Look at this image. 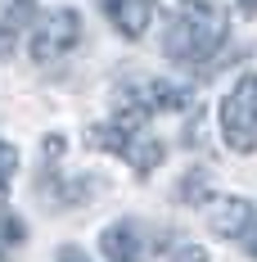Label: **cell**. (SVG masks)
<instances>
[{
  "mask_svg": "<svg viewBox=\"0 0 257 262\" xmlns=\"http://www.w3.org/2000/svg\"><path fill=\"white\" fill-rule=\"evenodd\" d=\"M100 5L108 14V23L118 27L122 36H131V41H140L149 18H154V0H100Z\"/></svg>",
  "mask_w": 257,
  "mask_h": 262,
  "instance_id": "8992f818",
  "label": "cell"
},
{
  "mask_svg": "<svg viewBox=\"0 0 257 262\" xmlns=\"http://www.w3.org/2000/svg\"><path fill=\"white\" fill-rule=\"evenodd\" d=\"M162 158H167V145L154 140V136H135V145L127 149V163L135 167V177H140V181H149V177H154V167L162 163Z\"/></svg>",
  "mask_w": 257,
  "mask_h": 262,
  "instance_id": "ba28073f",
  "label": "cell"
},
{
  "mask_svg": "<svg viewBox=\"0 0 257 262\" xmlns=\"http://www.w3.org/2000/svg\"><path fill=\"white\" fill-rule=\"evenodd\" d=\"M9 5H14V23H18L23 14H32V9H36V0H9Z\"/></svg>",
  "mask_w": 257,
  "mask_h": 262,
  "instance_id": "2e32d148",
  "label": "cell"
},
{
  "mask_svg": "<svg viewBox=\"0 0 257 262\" xmlns=\"http://www.w3.org/2000/svg\"><path fill=\"white\" fill-rule=\"evenodd\" d=\"M253 217H257V204L239 199V194H217V199H207V212H203L207 231L221 239H244Z\"/></svg>",
  "mask_w": 257,
  "mask_h": 262,
  "instance_id": "277c9868",
  "label": "cell"
},
{
  "mask_svg": "<svg viewBox=\"0 0 257 262\" xmlns=\"http://www.w3.org/2000/svg\"><path fill=\"white\" fill-rule=\"evenodd\" d=\"M0 262H5V253H0Z\"/></svg>",
  "mask_w": 257,
  "mask_h": 262,
  "instance_id": "ffe728a7",
  "label": "cell"
},
{
  "mask_svg": "<svg viewBox=\"0 0 257 262\" xmlns=\"http://www.w3.org/2000/svg\"><path fill=\"white\" fill-rule=\"evenodd\" d=\"M18 46V23L14 18H0V59H9Z\"/></svg>",
  "mask_w": 257,
  "mask_h": 262,
  "instance_id": "7c38bea8",
  "label": "cell"
},
{
  "mask_svg": "<svg viewBox=\"0 0 257 262\" xmlns=\"http://www.w3.org/2000/svg\"><path fill=\"white\" fill-rule=\"evenodd\" d=\"M221 136L235 154L257 149V77H239L221 100Z\"/></svg>",
  "mask_w": 257,
  "mask_h": 262,
  "instance_id": "7a4b0ae2",
  "label": "cell"
},
{
  "mask_svg": "<svg viewBox=\"0 0 257 262\" xmlns=\"http://www.w3.org/2000/svg\"><path fill=\"white\" fill-rule=\"evenodd\" d=\"M0 235H5V244H23V239H27V226L18 222V217L5 212V217H0Z\"/></svg>",
  "mask_w": 257,
  "mask_h": 262,
  "instance_id": "4fadbf2b",
  "label": "cell"
},
{
  "mask_svg": "<svg viewBox=\"0 0 257 262\" xmlns=\"http://www.w3.org/2000/svg\"><path fill=\"white\" fill-rule=\"evenodd\" d=\"M90 149H104V154H118V158H127V149L135 145V136H127L122 127H113V122H100V127H90Z\"/></svg>",
  "mask_w": 257,
  "mask_h": 262,
  "instance_id": "9c48e42d",
  "label": "cell"
},
{
  "mask_svg": "<svg viewBox=\"0 0 257 262\" xmlns=\"http://www.w3.org/2000/svg\"><path fill=\"white\" fill-rule=\"evenodd\" d=\"M45 158H63V136H45Z\"/></svg>",
  "mask_w": 257,
  "mask_h": 262,
  "instance_id": "9a60e30c",
  "label": "cell"
},
{
  "mask_svg": "<svg viewBox=\"0 0 257 262\" xmlns=\"http://www.w3.org/2000/svg\"><path fill=\"white\" fill-rule=\"evenodd\" d=\"M140 100L149 104V113H185V108H190V91H185V86H172V81H162V77H154V81L140 86Z\"/></svg>",
  "mask_w": 257,
  "mask_h": 262,
  "instance_id": "52a82bcc",
  "label": "cell"
},
{
  "mask_svg": "<svg viewBox=\"0 0 257 262\" xmlns=\"http://www.w3.org/2000/svg\"><path fill=\"white\" fill-rule=\"evenodd\" d=\"M176 262H212V258H207L203 249H194V244H185V249L176 253Z\"/></svg>",
  "mask_w": 257,
  "mask_h": 262,
  "instance_id": "5bb4252c",
  "label": "cell"
},
{
  "mask_svg": "<svg viewBox=\"0 0 257 262\" xmlns=\"http://www.w3.org/2000/svg\"><path fill=\"white\" fill-rule=\"evenodd\" d=\"M235 5H239V14H244V18H253V14H257V0H235Z\"/></svg>",
  "mask_w": 257,
  "mask_h": 262,
  "instance_id": "d6986e66",
  "label": "cell"
},
{
  "mask_svg": "<svg viewBox=\"0 0 257 262\" xmlns=\"http://www.w3.org/2000/svg\"><path fill=\"white\" fill-rule=\"evenodd\" d=\"M100 249L108 262H145V239H140V226L131 217H118L113 226H104Z\"/></svg>",
  "mask_w": 257,
  "mask_h": 262,
  "instance_id": "5b68a950",
  "label": "cell"
},
{
  "mask_svg": "<svg viewBox=\"0 0 257 262\" xmlns=\"http://www.w3.org/2000/svg\"><path fill=\"white\" fill-rule=\"evenodd\" d=\"M244 249L257 258V217H253V226H248V235H244Z\"/></svg>",
  "mask_w": 257,
  "mask_h": 262,
  "instance_id": "ac0fdd59",
  "label": "cell"
},
{
  "mask_svg": "<svg viewBox=\"0 0 257 262\" xmlns=\"http://www.w3.org/2000/svg\"><path fill=\"white\" fill-rule=\"evenodd\" d=\"M14 172H18V149H14L9 140H0V194L9 190V181H14Z\"/></svg>",
  "mask_w": 257,
  "mask_h": 262,
  "instance_id": "8fae6325",
  "label": "cell"
},
{
  "mask_svg": "<svg viewBox=\"0 0 257 262\" xmlns=\"http://www.w3.org/2000/svg\"><path fill=\"white\" fill-rule=\"evenodd\" d=\"M226 9L221 5H212V0H185L176 9V18L167 27V41H162V54L180 63V68H203V59L221 50V41H226Z\"/></svg>",
  "mask_w": 257,
  "mask_h": 262,
  "instance_id": "6da1fadb",
  "label": "cell"
},
{
  "mask_svg": "<svg viewBox=\"0 0 257 262\" xmlns=\"http://www.w3.org/2000/svg\"><path fill=\"white\" fill-rule=\"evenodd\" d=\"M59 262H90V258H86V253H81V249H73V244H68V249H63V253H59Z\"/></svg>",
  "mask_w": 257,
  "mask_h": 262,
  "instance_id": "e0dca14e",
  "label": "cell"
},
{
  "mask_svg": "<svg viewBox=\"0 0 257 262\" xmlns=\"http://www.w3.org/2000/svg\"><path fill=\"white\" fill-rule=\"evenodd\" d=\"M176 199H180V204H199V208H203V199H207V172H203V167H190V172H185Z\"/></svg>",
  "mask_w": 257,
  "mask_h": 262,
  "instance_id": "30bf717a",
  "label": "cell"
},
{
  "mask_svg": "<svg viewBox=\"0 0 257 262\" xmlns=\"http://www.w3.org/2000/svg\"><path fill=\"white\" fill-rule=\"evenodd\" d=\"M77 41H81V14L77 9H54L50 18L36 23L27 50H32L36 63H54V59H63V54L77 50Z\"/></svg>",
  "mask_w": 257,
  "mask_h": 262,
  "instance_id": "3957f363",
  "label": "cell"
}]
</instances>
